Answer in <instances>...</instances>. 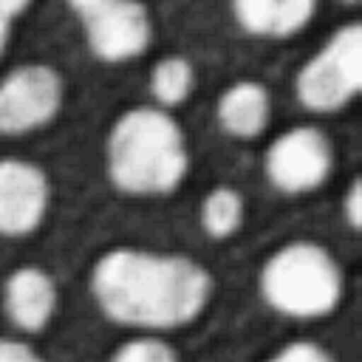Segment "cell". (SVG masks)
<instances>
[{
  "label": "cell",
  "mask_w": 362,
  "mask_h": 362,
  "mask_svg": "<svg viewBox=\"0 0 362 362\" xmlns=\"http://www.w3.org/2000/svg\"><path fill=\"white\" fill-rule=\"evenodd\" d=\"M90 294L116 325L173 331L201 317L212 297V277L187 255L116 246L96 257Z\"/></svg>",
  "instance_id": "obj_1"
},
{
  "label": "cell",
  "mask_w": 362,
  "mask_h": 362,
  "mask_svg": "<svg viewBox=\"0 0 362 362\" xmlns=\"http://www.w3.org/2000/svg\"><path fill=\"white\" fill-rule=\"evenodd\" d=\"M107 178L127 195H167L189 167L187 139L181 124L164 107L124 110L105 144Z\"/></svg>",
  "instance_id": "obj_2"
},
{
  "label": "cell",
  "mask_w": 362,
  "mask_h": 362,
  "mask_svg": "<svg viewBox=\"0 0 362 362\" xmlns=\"http://www.w3.org/2000/svg\"><path fill=\"white\" fill-rule=\"evenodd\" d=\"M342 266L314 240H291L280 246L260 269L263 300L297 320L325 317L342 300Z\"/></svg>",
  "instance_id": "obj_3"
},
{
  "label": "cell",
  "mask_w": 362,
  "mask_h": 362,
  "mask_svg": "<svg viewBox=\"0 0 362 362\" xmlns=\"http://www.w3.org/2000/svg\"><path fill=\"white\" fill-rule=\"evenodd\" d=\"M362 85V28L348 23L337 28L325 45L300 68L294 93L303 107L331 113L345 107Z\"/></svg>",
  "instance_id": "obj_4"
},
{
  "label": "cell",
  "mask_w": 362,
  "mask_h": 362,
  "mask_svg": "<svg viewBox=\"0 0 362 362\" xmlns=\"http://www.w3.org/2000/svg\"><path fill=\"white\" fill-rule=\"evenodd\" d=\"M65 102V82L45 62H25L0 79V133H28L48 124Z\"/></svg>",
  "instance_id": "obj_5"
},
{
  "label": "cell",
  "mask_w": 362,
  "mask_h": 362,
  "mask_svg": "<svg viewBox=\"0 0 362 362\" xmlns=\"http://www.w3.org/2000/svg\"><path fill=\"white\" fill-rule=\"evenodd\" d=\"M334 150L322 130L311 124L280 133L266 150V178L280 192H311L331 175Z\"/></svg>",
  "instance_id": "obj_6"
},
{
  "label": "cell",
  "mask_w": 362,
  "mask_h": 362,
  "mask_svg": "<svg viewBox=\"0 0 362 362\" xmlns=\"http://www.w3.org/2000/svg\"><path fill=\"white\" fill-rule=\"evenodd\" d=\"M85 42L102 62H124L147 51L153 20L141 0H107L82 17Z\"/></svg>",
  "instance_id": "obj_7"
},
{
  "label": "cell",
  "mask_w": 362,
  "mask_h": 362,
  "mask_svg": "<svg viewBox=\"0 0 362 362\" xmlns=\"http://www.w3.org/2000/svg\"><path fill=\"white\" fill-rule=\"evenodd\" d=\"M51 201L42 167L23 158H0V235L20 238L34 232Z\"/></svg>",
  "instance_id": "obj_8"
},
{
  "label": "cell",
  "mask_w": 362,
  "mask_h": 362,
  "mask_svg": "<svg viewBox=\"0 0 362 362\" xmlns=\"http://www.w3.org/2000/svg\"><path fill=\"white\" fill-rule=\"evenodd\" d=\"M3 308L23 334H40L57 308V283L40 266H20L3 283Z\"/></svg>",
  "instance_id": "obj_9"
},
{
  "label": "cell",
  "mask_w": 362,
  "mask_h": 362,
  "mask_svg": "<svg viewBox=\"0 0 362 362\" xmlns=\"http://www.w3.org/2000/svg\"><path fill=\"white\" fill-rule=\"evenodd\" d=\"M232 11L255 37H291L308 25L317 0H232Z\"/></svg>",
  "instance_id": "obj_10"
},
{
  "label": "cell",
  "mask_w": 362,
  "mask_h": 362,
  "mask_svg": "<svg viewBox=\"0 0 362 362\" xmlns=\"http://www.w3.org/2000/svg\"><path fill=\"white\" fill-rule=\"evenodd\" d=\"M215 113H218L221 127L229 136H235V139H255L269 124L272 99H269V90L260 82L240 79V82H232L221 93Z\"/></svg>",
  "instance_id": "obj_11"
},
{
  "label": "cell",
  "mask_w": 362,
  "mask_h": 362,
  "mask_svg": "<svg viewBox=\"0 0 362 362\" xmlns=\"http://www.w3.org/2000/svg\"><path fill=\"white\" fill-rule=\"evenodd\" d=\"M246 218V204L238 189L232 187H215L201 204V226L209 238L223 240L232 238Z\"/></svg>",
  "instance_id": "obj_12"
},
{
  "label": "cell",
  "mask_w": 362,
  "mask_h": 362,
  "mask_svg": "<svg viewBox=\"0 0 362 362\" xmlns=\"http://www.w3.org/2000/svg\"><path fill=\"white\" fill-rule=\"evenodd\" d=\"M192 85H195V71L184 57H164L150 71V93L164 110L181 105L192 93Z\"/></svg>",
  "instance_id": "obj_13"
},
{
  "label": "cell",
  "mask_w": 362,
  "mask_h": 362,
  "mask_svg": "<svg viewBox=\"0 0 362 362\" xmlns=\"http://www.w3.org/2000/svg\"><path fill=\"white\" fill-rule=\"evenodd\" d=\"M175 356H178V351L167 339H158L150 334L124 339L110 354V359H116V362H173Z\"/></svg>",
  "instance_id": "obj_14"
},
{
  "label": "cell",
  "mask_w": 362,
  "mask_h": 362,
  "mask_svg": "<svg viewBox=\"0 0 362 362\" xmlns=\"http://www.w3.org/2000/svg\"><path fill=\"white\" fill-rule=\"evenodd\" d=\"M274 362H328L331 354L314 339H288L272 354Z\"/></svg>",
  "instance_id": "obj_15"
},
{
  "label": "cell",
  "mask_w": 362,
  "mask_h": 362,
  "mask_svg": "<svg viewBox=\"0 0 362 362\" xmlns=\"http://www.w3.org/2000/svg\"><path fill=\"white\" fill-rule=\"evenodd\" d=\"M37 351L25 339L0 337V362H34Z\"/></svg>",
  "instance_id": "obj_16"
},
{
  "label": "cell",
  "mask_w": 362,
  "mask_h": 362,
  "mask_svg": "<svg viewBox=\"0 0 362 362\" xmlns=\"http://www.w3.org/2000/svg\"><path fill=\"white\" fill-rule=\"evenodd\" d=\"M345 221L351 229H359L362 221V189H359V178L351 181L348 195H345Z\"/></svg>",
  "instance_id": "obj_17"
},
{
  "label": "cell",
  "mask_w": 362,
  "mask_h": 362,
  "mask_svg": "<svg viewBox=\"0 0 362 362\" xmlns=\"http://www.w3.org/2000/svg\"><path fill=\"white\" fill-rule=\"evenodd\" d=\"M76 14H79V20L85 17V14H90V11H96L99 6H105L107 0H65Z\"/></svg>",
  "instance_id": "obj_18"
},
{
  "label": "cell",
  "mask_w": 362,
  "mask_h": 362,
  "mask_svg": "<svg viewBox=\"0 0 362 362\" xmlns=\"http://www.w3.org/2000/svg\"><path fill=\"white\" fill-rule=\"evenodd\" d=\"M31 6V0H0V14H6V17H17V14H23L25 8Z\"/></svg>",
  "instance_id": "obj_19"
},
{
  "label": "cell",
  "mask_w": 362,
  "mask_h": 362,
  "mask_svg": "<svg viewBox=\"0 0 362 362\" xmlns=\"http://www.w3.org/2000/svg\"><path fill=\"white\" fill-rule=\"evenodd\" d=\"M8 34H11V17L0 14V54H3L6 42H8Z\"/></svg>",
  "instance_id": "obj_20"
}]
</instances>
